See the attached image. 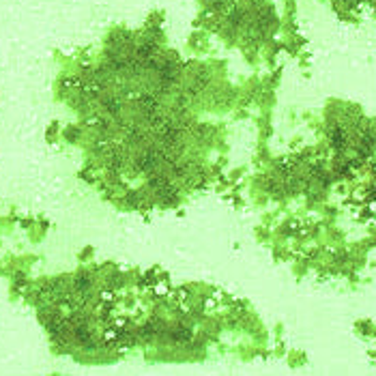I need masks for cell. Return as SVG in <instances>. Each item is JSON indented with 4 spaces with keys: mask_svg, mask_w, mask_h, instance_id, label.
Returning <instances> with one entry per match:
<instances>
[{
    "mask_svg": "<svg viewBox=\"0 0 376 376\" xmlns=\"http://www.w3.org/2000/svg\"><path fill=\"white\" fill-rule=\"evenodd\" d=\"M329 142H331V147L336 149L338 153H344L346 144H348V133H346L344 127H340V125L333 127V129L329 131Z\"/></svg>",
    "mask_w": 376,
    "mask_h": 376,
    "instance_id": "obj_1",
    "label": "cell"
}]
</instances>
